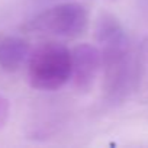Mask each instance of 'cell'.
<instances>
[{"label": "cell", "instance_id": "1", "mask_svg": "<svg viewBox=\"0 0 148 148\" xmlns=\"http://www.w3.org/2000/svg\"><path fill=\"white\" fill-rule=\"evenodd\" d=\"M103 68V99L110 106H121L135 89V55L126 32L100 44Z\"/></svg>", "mask_w": 148, "mask_h": 148}, {"label": "cell", "instance_id": "2", "mask_svg": "<svg viewBox=\"0 0 148 148\" xmlns=\"http://www.w3.org/2000/svg\"><path fill=\"white\" fill-rule=\"evenodd\" d=\"M71 79V51L57 42H45L29 54L28 80L44 92L61 89Z\"/></svg>", "mask_w": 148, "mask_h": 148}, {"label": "cell", "instance_id": "3", "mask_svg": "<svg viewBox=\"0 0 148 148\" xmlns=\"http://www.w3.org/2000/svg\"><path fill=\"white\" fill-rule=\"evenodd\" d=\"M87 25L89 13L86 6L77 2H65L41 12L29 21L26 28L62 38H77L86 32Z\"/></svg>", "mask_w": 148, "mask_h": 148}, {"label": "cell", "instance_id": "4", "mask_svg": "<svg viewBox=\"0 0 148 148\" xmlns=\"http://www.w3.org/2000/svg\"><path fill=\"white\" fill-rule=\"evenodd\" d=\"M102 68V52L92 44H80L71 49V79L79 92H89Z\"/></svg>", "mask_w": 148, "mask_h": 148}, {"label": "cell", "instance_id": "5", "mask_svg": "<svg viewBox=\"0 0 148 148\" xmlns=\"http://www.w3.org/2000/svg\"><path fill=\"white\" fill-rule=\"evenodd\" d=\"M29 57V44L19 36L0 39V67L5 71H16Z\"/></svg>", "mask_w": 148, "mask_h": 148}, {"label": "cell", "instance_id": "6", "mask_svg": "<svg viewBox=\"0 0 148 148\" xmlns=\"http://www.w3.org/2000/svg\"><path fill=\"white\" fill-rule=\"evenodd\" d=\"M139 103H148V35L141 41L135 54V89Z\"/></svg>", "mask_w": 148, "mask_h": 148}, {"label": "cell", "instance_id": "7", "mask_svg": "<svg viewBox=\"0 0 148 148\" xmlns=\"http://www.w3.org/2000/svg\"><path fill=\"white\" fill-rule=\"evenodd\" d=\"M122 32H125V29L116 16H113L112 13H100V16L97 18V22H96V28H95L96 41L99 44H103L108 39H110Z\"/></svg>", "mask_w": 148, "mask_h": 148}, {"label": "cell", "instance_id": "8", "mask_svg": "<svg viewBox=\"0 0 148 148\" xmlns=\"http://www.w3.org/2000/svg\"><path fill=\"white\" fill-rule=\"evenodd\" d=\"M9 113H10V103L5 96L0 95V129L5 128V125L8 123Z\"/></svg>", "mask_w": 148, "mask_h": 148}]
</instances>
